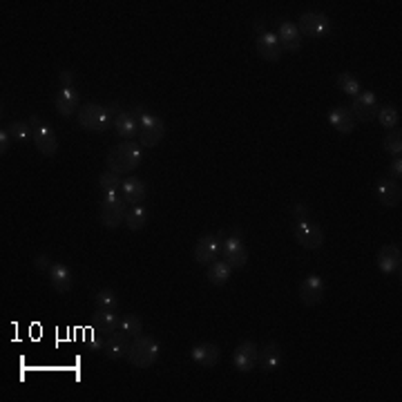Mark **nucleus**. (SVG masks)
<instances>
[{
	"instance_id": "nucleus-1",
	"label": "nucleus",
	"mask_w": 402,
	"mask_h": 402,
	"mask_svg": "<svg viewBox=\"0 0 402 402\" xmlns=\"http://www.w3.org/2000/svg\"><path fill=\"white\" fill-rule=\"evenodd\" d=\"M143 161V148L136 141H123L117 148H112L108 155V170L117 172V175H130Z\"/></svg>"
},
{
	"instance_id": "nucleus-2",
	"label": "nucleus",
	"mask_w": 402,
	"mask_h": 402,
	"mask_svg": "<svg viewBox=\"0 0 402 402\" xmlns=\"http://www.w3.org/2000/svg\"><path fill=\"white\" fill-rule=\"evenodd\" d=\"M159 353H161L159 340L141 333V336L132 338L128 358L125 360H128L132 366H136V369H150V366L159 360Z\"/></svg>"
},
{
	"instance_id": "nucleus-3",
	"label": "nucleus",
	"mask_w": 402,
	"mask_h": 402,
	"mask_svg": "<svg viewBox=\"0 0 402 402\" xmlns=\"http://www.w3.org/2000/svg\"><path fill=\"white\" fill-rule=\"evenodd\" d=\"M128 208H130V203L123 199L121 192H108V194H103V199H101L99 220L106 228H119L121 224H125Z\"/></svg>"
},
{
	"instance_id": "nucleus-4",
	"label": "nucleus",
	"mask_w": 402,
	"mask_h": 402,
	"mask_svg": "<svg viewBox=\"0 0 402 402\" xmlns=\"http://www.w3.org/2000/svg\"><path fill=\"white\" fill-rule=\"evenodd\" d=\"M76 121L80 128L87 132H106L112 123V114H110L108 106H101V103H85V106L78 108Z\"/></svg>"
},
{
	"instance_id": "nucleus-5",
	"label": "nucleus",
	"mask_w": 402,
	"mask_h": 402,
	"mask_svg": "<svg viewBox=\"0 0 402 402\" xmlns=\"http://www.w3.org/2000/svg\"><path fill=\"white\" fill-rule=\"evenodd\" d=\"M134 112L139 114V145L141 148H155L161 143V139L166 136V123L164 119H159L157 114L148 112L143 108H134Z\"/></svg>"
},
{
	"instance_id": "nucleus-6",
	"label": "nucleus",
	"mask_w": 402,
	"mask_h": 402,
	"mask_svg": "<svg viewBox=\"0 0 402 402\" xmlns=\"http://www.w3.org/2000/svg\"><path fill=\"white\" fill-rule=\"evenodd\" d=\"M27 123H29V128H31L34 143H36L41 155H45V157H56V155H59V139H56V134H54V130L50 128V125L45 123L41 117H36V114H31V117L27 119Z\"/></svg>"
},
{
	"instance_id": "nucleus-7",
	"label": "nucleus",
	"mask_w": 402,
	"mask_h": 402,
	"mask_svg": "<svg viewBox=\"0 0 402 402\" xmlns=\"http://www.w3.org/2000/svg\"><path fill=\"white\" fill-rule=\"evenodd\" d=\"M297 29H300L302 38H324L331 31V20L322 11H304L297 20Z\"/></svg>"
},
{
	"instance_id": "nucleus-8",
	"label": "nucleus",
	"mask_w": 402,
	"mask_h": 402,
	"mask_svg": "<svg viewBox=\"0 0 402 402\" xmlns=\"http://www.w3.org/2000/svg\"><path fill=\"white\" fill-rule=\"evenodd\" d=\"M295 241L306 250H317V248H322V244H324V228L311 220L297 222Z\"/></svg>"
},
{
	"instance_id": "nucleus-9",
	"label": "nucleus",
	"mask_w": 402,
	"mask_h": 402,
	"mask_svg": "<svg viewBox=\"0 0 402 402\" xmlns=\"http://www.w3.org/2000/svg\"><path fill=\"white\" fill-rule=\"evenodd\" d=\"M255 50L264 61H271V63H278L284 54L278 36H275L273 31L264 29L261 25H257V31H255Z\"/></svg>"
},
{
	"instance_id": "nucleus-10",
	"label": "nucleus",
	"mask_w": 402,
	"mask_h": 402,
	"mask_svg": "<svg viewBox=\"0 0 402 402\" xmlns=\"http://www.w3.org/2000/svg\"><path fill=\"white\" fill-rule=\"evenodd\" d=\"M220 255H222V259H226L228 264H231L233 271H239V268H244L246 261H248V248H246L244 241H241V237L231 235V237H226L222 241Z\"/></svg>"
},
{
	"instance_id": "nucleus-11",
	"label": "nucleus",
	"mask_w": 402,
	"mask_h": 402,
	"mask_svg": "<svg viewBox=\"0 0 402 402\" xmlns=\"http://www.w3.org/2000/svg\"><path fill=\"white\" fill-rule=\"evenodd\" d=\"M297 293H300L302 304H306V306H317V304L324 302L326 284H324V280L320 278V275H308V278L302 280Z\"/></svg>"
},
{
	"instance_id": "nucleus-12",
	"label": "nucleus",
	"mask_w": 402,
	"mask_h": 402,
	"mask_svg": "<svg viewBox=\"0 0 402 402\" xmlns=\"http://www.w3.org/2000/svg\"><path fill=\"white\" fill-rule=\"evenodd\" d=\"M349 110L355 117V121H373L378 110H380V106H378V99H375L373 92L364 89V92H360V94L351 101Z\"/></svg>"
},
{
	"instance_id": "nucleus-13",
	"label": "nucleus",
	"mask_w": 402,
	"mask_h": 402,
	"mask_svg": "<svg viewBox=\"0 0 402 402\" xmlns=\"http://www.w3.org/2000/svg\"><path fill=\"white\" fill-rule=\"evenodd\" d=\"M257 358H259V347L255 342L244 340L241 344H237V349L233 353V364H235L237 371L250 373L257 366Z\"/></svg>"
},
{
	"instance_id": "nucleus-14",
	"label": "nucleus",
	"mask_w": 402,
	"mask_h": 402,
	"mask_svg": "<svg viewBox=\"0 0 402 402\" xmlns=\"http://www.w3.org/2000/svg\"><path fill=\"white\" fill-rule=\"evenodd\" d=\"M130 342H132V338H130L125 331L119 329V331H114L112 336H108L106 344H103V353H106L108 360L119 362V360H123V358H128Z\"/></svg>"
},
{
	"instance_id": "nucleus-15",
	"label": "nucleus",
	"mask_w": 402,
	"mask_h": 402,
	"mask_svg": "<svg viewBox=\"0 0 402 402\" xmlns=\"http://www.w3.org/2000/svg\"><path fill=\"white\" fill-rule=\"evenodd\" d=\"M220 252H222V241L217 239V235L213 233H206L199 237V241L194 244V261L197 264H206L208 266L210 261H215L217 257H220Z\"/></svg>"
},
{
	"instance_id": "nucleus-16",
	"label": "nucleus",
	"mask_w": 402,
	"mask_h": 402,
	"mask_svg": "<svg viewBox=\"0 0 402 402\" xmlns=\"http://www.w3.org/2000/svg\"><path fill=\"white\" fill-rule=\"evenodd\" d=\"M114 132H117L123 141H134V136H139V114L134 110H123L121 114L112 119Z\"/></svg>"
},
{
	"instance_id": "nucleus-17",
	"label": "nucleus",
	"mask_w": 402,
	"mask_h": 402,
	"mask_svg": "<svg viewBox=\"0 0 402 402\" xmlns=\"http://www.w3.org/2000/svg\"><path fill=\"white\" fill-rule=\"evenodd\" d=\"M375 197L382 206L387 208H398L400 201H402V188H400V181L394 179H380L375 183Z\"/></svg>"
},
{
	"instance_id": "nucleus-18",
	"label": "nucleus",
	"mask_w": 402,
	"mask_h": 402,
	"mask_svg": "<svg viewBox=\"0 0 402 402\" xmlns=\"http://www.w3.org/2000/svg\"><path fill=\"white\" fill-rule=\"evenodd\" d=\"M378 268H380L385 275H396L400 273L402 268V252H400V246H394V244H387L380 248L378 252Z\"/></svg>"
},
{
	"instance_id": "nucleus-19",
	"label": "nucleus",
	"mask_w": 402,
	"mask_h": 402,
	"mask_svg": "<svg viewBox=\"0 0 402 402\" xmlns=\"http://www.w3.org/2000/svg\"><path fill=\"white\" fill-rule=\"evenodd\" d=\"M275 36H278V41H280L284 52H297V50L302 48V34H300V29H297L295 22L282 20Z\"/></svg>"
},
{
	"instance_id": "nucleus-20",
	"label": "nucleus",
	"mask_w": 402,
	"mask_h": 402,
	"mask_svg": "<svg viewBox=\"0 0 402 402\" xmlns=\"http://www.w3.org/2000/svg\"><path fill=\"white\" fill-rule=\"evenodd\" d=\"M282 360H284V355H282V349H280L278 342H266L259 349L257 364L261 366V371H266V373L278 371L280 366H282Z\"/></svg>"
},
{
	"instance_id": "nucleus-21",
	"label": "nucleus",
	"mask_w": 402,
	"mask_h": 402,
	"mask_svg": "<svg viewBox=\"0 0 402 402\" xmlns=\"http://www.w3.org/2000/svg\"><path fill=\"white\" fill-rule=\"evenodd\" d=\"M50 284L56 293H70L72 291V284H74V275L70 271V266H65V264L56 261L52 264L50 268Z\"/></svg>"
},
{
	"instance_id": "nucleus-22",
	"label": "nucleus",
	"mask_w": 402,
	"mask_h": 402,
	"mask_svg": "<svg viewBox=\"0 0 402 402\" xmlns=\"http://www.w3.org/2000/svg\"><path fill=\"white\" fill-rule=\"evenodd\" d=\"M119 322L121 317L117 311H108V308H99V311L92 315V329H94L99 336H112L114 331H119Z\"/></svg>"
},
{
	"instance_id": "nucleus-23",
	"label": "nucleus",
	"mask_w": 402,
	"mask_h": 402,
	"mask_svg": "<svg viewBox=\"0 0 402 402\" xmlns=\"http://www.w3.org/2000/svg\"><path fill=\"white\" fill-rule=\"evenodd\" d=\"M78 103H80V96L76 87H59V92H56L54 106L61 117H72L74 112H78Z\"/></svg>"
},
{
	"instance_id": "nucleus-24",
	"label": "nucleus",
	"mask_w": 402,
	"mask_h": 402,
	"mask_svg": "<svg viewBox=\"0 0 402 402\" xmlns=\"http://www.w3.org/2000/svg\"><path fill=\"white\" fill-rule=\"evenodd\" d=\"M190 355H192V360L197 362V364L206 366V369H210V366H215L217 362H220L222 351L213 342H201V344H194Z\"/></svg>"
},
{
	"instance_id": "nucleus-25",
	"label": "nucleus",
	"mask_w": 402,
	"mask_h": 402,
	"mask_svg": "<svg viewBox=\"0 0 402 402\" xmlns=\"http://www.w3.org/2000/svg\"><path fill=\"white\" fill-rule=\"evenodd\" d=\"M329 123H331V128L333 130H338L340 134H351L355 130V125H358V121H355V117L351 114L349 108H333L329 112Z\"/></svg>"
},
{
	"instance_id": "nucleus-26",
	"label": "nucleus",
	"mask_w": 402,
	"mask_h": 402,
	"mask_svg": "<svg viewBox=\"0 0 402 402\" xmlns=\"http://www.w3.org/2000/svg\"><path fill=\"white\" fill-rule=\"evenodd\" d=\"M121 194L130 206H139L148 197V188H145V183L139 177H128V179H123Z\"/></svg>"
},
{
	"instance_id": "nucleus-27",
	"label": "nucleus",
	"mask_w": 402,
	"mask_h": 402,
	"mask_svg": "<svg viewBox=\"0 0 402 402\" xmlns=\"http://www.w3.org/2000/svg\"><path fill=\"white\" fill-rule=\"evenodd\" d=\"M231 275H233L231 264H228L226 259H222V257H217L215 261H210L208 271H206V278H208V282L215 284V286H224L228 280H231Z\"/></svg>"
},
{
	"instance_id": "nucleus-28",
	"label": "nucleus",
	"mask_w": 402,
	"mask_h": 402,
	"mask_svg": "<svg viewBox=\"0 0 402 402\" xmlns=\"http://www.w3.org/2000/svg\"><path fill=\"white\" fill-rule=\"evenodd\" d=\"M148 220H150V213H148L145 206H130L128 215H125V226L130 228L132 233H139L148 226Z\"/></svg>"
},
{
	"instance_id": "nucleus-29",
	"label": "nucleus",
	"mask_w": 402,
	"mask_h": 402,
	"mask_svg": "<svg viewBox=\"0 0 402 402\" xmlns=\"http://www.w3.org/2000/svg\"><path fill=\"white\" fill-rule=\"evenodd\" d=\"M121 186H123V179H121V175H117V172L106 170V172H101V175H99V188H101L103 194L121 192Z\"/></svg>"
},
{
	"instance_id": "nucleus-30",
	"label": "nucleus",
	"mask_w": 402,
	"mask_h": 402,
	"mask_svg": "<svg viewBox=\"0 0 402 402\" xmlns=\"http://www.w3.org/2000/svg\"><path fill=\"white\" fill-rule=\"evenodd\" d=\"M5 130L9 132L11 139L18 141V143L34 141V136H31V128H29V123H27V121H11Z\"/></svg>"
},
{
	"instance_id": "nucleus-31",
	"label": "nucleus",
	"mask_w": 402,
	"mask_h": 402,
	"mask_svg": "<svg viewBox=\"0 0 402 402\" xmlns=\"http://www.w3.org/2000/svg\"><path fill=\"white\" fill-rule=\"evenodd\" d=\"M375 119L385 130H394V128H398V123H400V112L394 106H385V108L378 110Z\"/></svg>"
},
{
	"instance_id": "nucleus-32",
	"label": "nucleus",
	"mask_w": 402,
	"mask_h": 402,
	"mask_svg": "<svg viewBox=\"0 0 402 402\" xmlns=\"http://www.w3.org/2000/svg\"><path fill=\"white\" fill-rule=\"evenodd\" d=\"M119 329L128 333L130 338H136V336H141V331H143V320H141V315H136V313H128V315L121 317Z\"/></svg>"
},
{
	"instance_id": "nucleus-33",
	"label": "nucleus",
	"mask_w": 402,
	"mask_h": 402,
	"mask_svg": "<svg viewBox=\"0 0 402 402\" xmlns=\"http://www.w3.org/2000/svg\"><path fill=\"white\" fill-rule=\"evenodd\" d=\"M94 304H96V308L117 311V308H119V295H117V291H112V289H101L94 295Z\"/></svg>"
},
{
	"instance_id": "nucleus-34",
	"label": "nucleus",
	"mask_w": 402,
	"mask_h": 402,
	"mask_svg": "<svg viewBox=\"0 0 402 402\" xmlns=\"http://www.w3.org/2000/svg\"><path fill=\"white\" fill-rule=\"evenodd\" d=\"M382 148H385V152H389L394 159L402 155V132L400 130H389L385 134V139H382Z\"/></svg>"
},
{
	"instance_id": "nucleus-35",
	"label": "nucleus",
	"mask_w": 402,
	"mask_h": 402,
	"mask_svg": "<svg viewBox=\"0 0 402 402\" xmlns=\"http://www.w3.org/2000/svg\"><path fill=\"white\" fill-rule=\"evenodd\" d=\"M338 87H340L347 96H351V99H355V96H358L360 92H362L360 80L355 78L353 74H349V72H344V74L338 76Z\"/></svg>"
},
{
	"instance_id": "nucleus-36",
	"label": "nucleus",
	"mask_w": 402,
	"mask_h": 402,
	"mask_svg": "<svg viewBox=\"0 0 402 402\" xmlns=\"http://www.w3.org/2000/svg\"><path fill=\"white\" fill-rule=\"evenodd\" d=\"M291 217L295 222H304V220H311V208H308L306 203L302 201H297L293 203V208H291Z\"/></svg>"
},
{
	"instance_id": "nucleus-37",
	"label": "nucleus",
	"mask_w": 402,
	"mask_h": 402,
	"mask_svg": "<svg viewBox=\"0 0 402 402\" xmlns=\"http://www.w3.org/2000/svg\"><path fill=\"white\" fill-rule=\"evenodd\" d=\"M389 179H394V181H400V179H402V159H400V157H396L394 164H392V168H389Z\"/></svg>"
},
{
	"instance_id": "nucleus-38",
	"label": "nucleus",
	"mask_w": 402,
	"mask_h": 402,
	"mask_svg": "<svg viewBox=\"0 0 402 402\" xmlns=\"http://www.w3.org/2000/svg\"><path fill=\"white\" fill-rule=\"evenodd\" d=\"M34 266H36V271H41V273H50L52 261L48 259V255H36L34 257Z\"/></svg>"
},
{
	"instance_id": "nucleus-39",
	"label": "nucleus",
	"mask_w": 402,
	"mask_h": 402,
	"mask_svg": "<svg viewBox=\"0 0 402 402\" xmlns=\"http://www.w3.org/2000/svg\"><path fill=\"white\" fill-rule=\"evenodd\" d=\"M11 141H14V139H11V136H9V132H7L5 128L0 130V155H7V152H9Z\"/></svg>"
},
{
	"instance_id": "nucleus-40",
	"label": "nucleus",
	"mask_w": 402,
	"mask_h": 402,
	"mask_svg": "<svg viewBox=\"0 0 402 402\" xmlns=\"http://www.w3.org/2000/svg\"><path fill=\"white\" fill-rule=\"evenodd\" d=\"M61 78V87H74V72L72 70H63L59 74Z\"/></svg>"
}]
</instances>
